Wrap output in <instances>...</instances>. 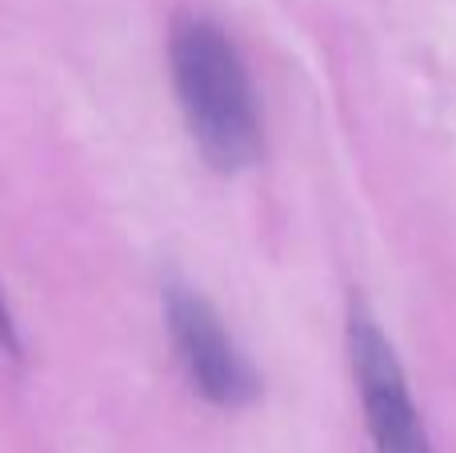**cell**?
Masks as SVG:
<instances>
[{
    "mask_svg": "<svg viewBox=\"0 0 456 453\" xmlns=\"http://www.w3.org/2000/svg\"><path fill=\"white\" fill-rule=\"evenodd\" d=\"M176 104L205 165L221 177L252 169L265 152L256 88L232 37L200 12H181L168 37Z\"/></svg>",
    "mask_w": 456,
    "mask_h": 453,
    "instance_id": "obj_1",
    "label": "cell"
},
{
    "mask_svg": "<svg viewBox=\"0 0 456 453\" xmlns=\"http://www.w3.org/2000/svg\"><path fill=\"white\" fill-rule=\"evenodd\" d=\"M345 337L372 453H433L425 425H420V409L409 393L401 358H396L393 342L385 337L380 321L372 317V309L364 305V297L356 293L348 297Z\"/></svg>",
    "mask_w": 456,
    "mask_h": 453,
    "instance_id": "obj_2",
    "label": "cell"
},
{
    "mask_svg": "<svg viewBox=\"0 0 456 453\" xmlns=\"http://www.w3.org/2000/svg\"><path fill=\"white\" fill-rule=\"evenodd\" d=\"M165 325L192 393L216 409H244L260 398V377L236 350L221 313L184 281L165 285Z\"/></svg>",
    "mask_w": 456,
    "mask_h": 453,
    "instance_id": "obj_3",
    "label": "cell"
},
{
    "mask_svg": "<svg viewBox=\"0 0 456 453\" xmlns=\"http://www.w3.org/2000/svg\"><path fill=\"white\" fill-rule=\"evenodd\" d=\"M0 350L20 361V337H16V321H12V309L4 305V297H0Z\"/></svg>",
    "mask_w": 456,
    "mask_h": 453,
    "instance_id": "obj_4",
    "label": "cell"
}]
</instances>
